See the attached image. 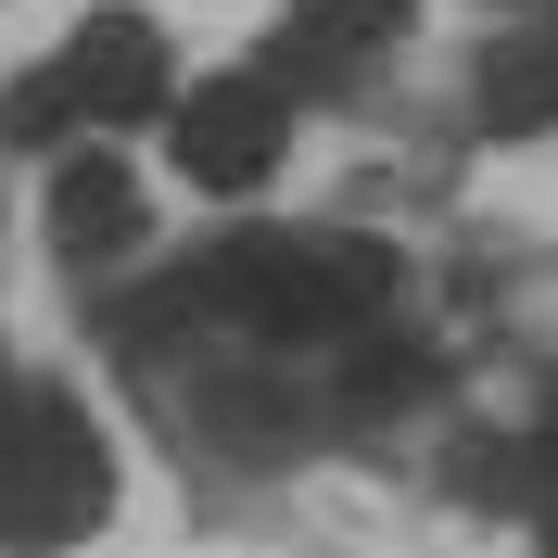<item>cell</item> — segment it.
Here are the masks:
<instances>
[{
    "instance_id": "cell-1",
    "label": "cell",
    "mask_w": 558,
    "mask_h": 558,
    "mask_svg": "<svg viewBox=\"0 0 558 558\" xmlns=\"http://www.w3.org/2000/svg\"><path fill=\"white\" fill-rule=\"evenodd\" d=\"M114 521V445L64 381L0 393V558H64Z\"/></svg>"
},
{
    "instance_id": "cell-6",
    "label": "cell",
    "mask_w": 558,
    "mask_h": 558,
    "mask_svg": "<svg viewBox=\"0 0 558 558\" xmlns=\"http://www.w3.org/2000/svg\"><path fill=\"white\" fill-rule=\"evenodd\" d=\"M470 114H483V140H533V128H558V0L483 51V89H470Z\"/></svg>"
},
{
    "instance_id": "cell-7",
    "label": "cell",
    "mask_w": 558,
    "mask_h": 558,
    "mask_svg": "<svg viewBox=\"0 0 558 558\" xmlns=\"http://www.w3.org/2000/svg\"><path fill=\"white\" fill-rule=\"evenodd\" d=\"M508 495L533 508V558H558V445H546V432L521 445V470H508Z\"/></svg>"
},
{
    "instance_id": "cell-5",
    "label": "cell",
    "mask_w": 558,
    "mask_h": 558,
    "mask_svg": "<svg viewBox=\"0 0 558 558\" xmlns=\"http://www.w3.org/2000/svg\"><path fill=\"white\" fill-rule=\"evenodd\" d=\"M407 26H418V0H292V13H279V76H330V89H343V76H368Z\"/></svg>"
},
{
    "instance_id": "cell-3",
    "label": "cell",
    "mask_w": 558,
    "mask_h": 558,
    "mask_svg": "<svg viewBox=\"0 0 558 558\" xmlns=\"http://www.w3.org/2000/svg\"><path fill=\"white\" fill-rule=\"evenodd\" d=\"M166 153H178L191 191H216V204L267 191L279 153H292V76L279 64H229V76H204V89H178L166 102Z\"/></svg>"
},
{
    "instance_id": "cell-8",
    "label": "cell",
    "mask_w": 558,
    "mask_h": 558,
    "mask_svg": "<svg viewBox=\"0 0 558 558\" xmlns=\"http://www.w3.org/2000/svg\"><path fill=\"white\" fill-rule=\"evenodd\" d=\"M533 432H546V445H558V368H546V393H533Z\"/></svg>"
},
{
    "instance_id": "cell-2",
    "label": "cell",
    "mask_w": 558,
    "mask_h": 558,
    "mask_svg": "<svg viewBox=\"0 0 558 558\" xmlns=\"http://www.w3.org/2000/svg\"><path fill=\"white\" fill-rule=\"evenodd\" d=\"M166 102H178L166 26H153V13H128V0H102V13H76V38H64L38 76H13L0 128H13V140H64V128L128 140V128H153Z\"/></svg>"
},
{
    "instance_id": "cell-9",
    "label": "cell",
    "mask_w": 558,
    "mask_h": 558,
    "mask_svg": "<svg viewBox=\"0 0 558 558\" xmlns=\"http://www.w3.org/2000/svg\"><path fill=\"white\" fill-rule=\"evenodd\" d=\"M13 381H26V368H13V355H0V393H13Z\"/></svg>"
},
{
    "instance_id": "cell-4",
    "label": "cell",
    "mask_w": 558,
    "mask_h": 558,
    "mask_svg": "<svg viewBox=\"0 0 558 558\" xmlns=\"http://www.w3.org/2000/svg\"><path fill=\"white\" fill-rule=\"evenodd\" d=\"M38 229H51V254L64 267H128L140 242H153V191H140L128 153H64L51 166V191H38Z\"/></svg>"
}]
</instances>
